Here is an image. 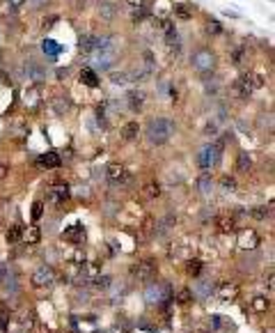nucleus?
Instances as JSON below:
<instances>
[{
	"label": "nucleus",
	"instance_id": "nucleus-15",
	"mask_svg": "<svg viewBox=\"0 0 275 333\" xmlns=\"http://www.w3.org/2000/svg\"><path fill=\"white\" fill-rule=\"evenodd\" d=\"M126 99H128V108H131L133 113H138L142 106H145L147 94L142 92V90H133V92H128V94H126Z\"/></svg>",
	"mask_w": 275,
	"mask_h": 333
},
{
	"label": "nucleus",
	"instance_id": "nucleus-23",
	"mask_svg": "<svg viewBox=\"0 0 275 333\" xmlns=\"http://www.w3.org/2000/svg\"><path fill=\"white\" fill-rule=\"evenodd\" d=\"M250 168H252V159L248 157L245 152H241L236 159V170L238 172H250Z\"/></svg>",
	"mask_w": 275,
	"mask_h": 333
},
{
	"label": "nucleus",
	"instance_id": "nucleus-12",
	"mask_svg": "<svg viewBox=\"0 0 275 333\" xmlns=\"http://www.w3.org/2000/svg\"><path fill=\"white\" fill-rule=\"evenodd\" d=\"M48 198L53 200V202L62 204L64 200H69V184H67V182H58V184L53 186V191H50Z\"/></svg>",
	"mask_w": 275,
	"mask_h": 333
},
{
	"label": "nucleus",
	"instance_id": "nucleus-38",
	"mask_svg": "<svg viewBox=\"0 0 275 333\" xmlns=\"http://www.w3.org/2000/svg\"><path fill=\"white\" fill-rule=\"evenodd\" d=\"M7 172H9L7 163H3V161H0V180H5V177H7Z\"/></svg>",
	"mask_w": 275,
	"mask_h": 333
},
{
	"label": "nucleus",
	"instance_id": "nucleus-4",
	"mask_svg": "<svg viewBox=\"0 0 275 333\" xmlns=\"http://www.w3.org/2000/svg\"><path fill=\"white\" fill-rule=\"evenodd\" d=\"M145 296H147V303H149V305H160L163 301H170V299H172L168 283H158V280L147 283Z\"/></svg>",
	"mask_w": 275,
	"mask_h": 333
},
{
	"label": "nucleus",
	"instance_id": "nucleus-21",
	"mask_svg": "<svg viewBox=\"0 0 275 333\" xmlns=\"http://www.w3.org/2000/svg\"><path fill=\"white\" fill-rule=\"evenodd\" d=\"M197 189H200V193H211V189H213V180H211L209 172H202L200 180H197Z\"/></svg>",
	"mask_w": 275,
	"mask_h": 333
},
{
	"label": "nucleus",
	"instance_id": "nucleus-32",
	"mask_svg": "<svg viewBox=\"0 0 275 333\" xmlns=\"http://www.w3.org/2000/svg\"><path fill=\"white\" fill-rule=\"evenodd\" d=\"M243 60H245V48H234L232 62H234V65H243Z\"/></svg>",
	"mask_w": 275,
	"mask_h": 333
},
{
	"label": "nucleus",
	"instance_id": "nucleus-2",
	"mask_svg": "<svg viewBox=\"0 0 275 333\" xmlns=\"http://www.w3.org/2000/svg\"><path fill=\"white\" fill-rule=\"evenodd\" d=\"M220 159H223V145L209 143L197 152V166H200L202 172H211L213 168L220 166Z\"/></svg>",
	"mask_w": 275,
	"mask_h": 333
},
{
	"label": "nucleus",
	"instance_id": "nucleus-39",
	"mask_svg": "<svg viewBox=\"0 0 275 333\" xmlns=\"http://www.w3.org/2000/svg\"><path fill=\"white\" fill-rule=\"evenodd\" d=\"M128 7H133V10H140V7H142V0H128Z\"/></svg>",
	"mask_w": 275,
	"mask_h": 333
},
{
	"label": "nucleus",
	"instance_id": "nucleus-26",
	"mask_svg": "<svg viewBox=\"0 0 275 333\" xmlns=\"http://www.w3.org/2000/svg\"><path fill=\"white\" fill-rule=\"evenodd\" d=\"M113 60H115V58H113V51H103L99 58H96V65H99L101 69H108V67L113 65Z\"/></svg>",
	"mask_w": 275,
	"mask_h": 333
},
{
	"label": "nucleus",
	"instance_id": "nucleus-29",
	"mask_svg": "<svg viewBox=\"0 0 275 333\" xmlns=\"http://www.w3.org/2000/svg\"><path fill=\"white\" fill-rule=\"evenodd\" d=\"M177 301L181 305H188L193 301V292L188 290V287H183V290H179V294H177Z\"/></svg>",
	"mask_w": 275,
	"mask_h": 333
},
{
	"label": "nucleus",
	"instance_id": "nucleus-20",
	"mask_svg": "<svg viewBox=\"0 0 275 333\" xmlns=\"http://www.w3.org/2000/svg\"><path fill=\"white\" fill-rule=\"evenodd\" d=\"M80 83L90 85V88H96V85H99V79H96L94 69H90V67H85V69L80 71Z\"/></svg>",
	"mask_w": 275,
	"mask_h": 333
},
{
	"label": "nucleus",
	"instance_id": "nucleus-28",
	"mask_svg": "<svg viewBox=\"0 0 275 333\" xmlns=\"http://www.w3.org/2000/svg\"><path fill=\"white\" fill-rule=\"evenodd\" d=\"M21 235H23L21 227H16V225L9 227V230H7V241H9V244H18V241H21Z\"/></svg>",
	"mask_w": 275,
	"mask_h": 333
},
{
	"label": "nucleus",
	"instance_id": "nucleus-7",
	"mask_svg": "<svg viewBox=\"0 0 275 333\" xmlns=\"http://www.w3.org/2000/svg\"><path fill=\"white\" fill-rule=\"evenodd\" d=\"M238 294H241V287L236 285V283H229V280H225V283H220L218 287H215V299L218 301H234V299H238Z\"/></svg>",
	"mask_w": 275,
	"mask_h": 333
},
{
	"label": "nucleus",
	"instance_id": "nucleus-37",
	"mask_svg": "<svg viewBox=\"0 0 275 333\" xmlns=\"http://www.w3.org/2000/svg\"><path fill=\"white\" fill-rule=\"evenodd\" d=\"M55 21H58V16H48V19H44V23L41 25H44V30H48L50 25H55Z\"/></svg>",
	"mask_w": 275,
	"mask_h": 333
},
{
	"label": "nucleus",
	"instance_id": "nucleus-35",
	"mask_svg": "<svg viewBox=\"0 0 275 333\" xmlns=\"http://www.w3.org/2000/svg\"><path fill=\"white\" fill-rule=\"evenodd\" d=\"M206 33H211V35H220V33H223V28H220L218 21H209V23H206Z\"/></svg>",
	"mask_w": 275,
	"mask_h": 333
},
{
	"label": "nucleus",
	"instance_id": "nucleus-5",
	"mask_svg": "<svg viewBox=\"0 0 275 333\" xmlns=\"http://www.w3.org/2000/svg\"><path fill=\"white\" fill-rule=\"evenodd\" d=\"M190 65H193V69L200 71V74H209V71L215 67V56H213V51H209V48H200V51L193 56Z\"/></svg>",
	"mask_w": 275,
	"mask_h": 333
},
{
	"label": "nucleus",
	"instance_id": "nucleus-18",
	"mask_svg": "<svg viewBox=\"0 0 275 333\" xmlns=\"http://www.w3.org/2000/svg\"><path fill=\"white\" fill-rule=\"evenodd\" d=\"M241 79L248 83V88L255 92V90H261L264 88V79H261L259 74H255V71H248V74H241Z\"/></svg>",
	"mask_w": 275,
	"mask_h": 333
},
{
	"label": "nucleus",
	"instance_id": "nucleus-10",
	"mask_svg": "<svg viewBox=\"0 0 275 333\" xmlns=\"http://www.w3.org/2000/svg\"><path fill=\"white\" fill-rule=\"evenodd\" d=\"M215 227H218V232H223V235L236 232V227H238V218L234 216V214H220V216L215 218Z\"/></svg>",
	"mask_w": 275,
	"mask_h": 333
},
{
	"label": "nucleus",
	"instance_id": "nucleus-27",
	"mask_svg": "<svg viewBox=\"0 0 275 333\" xmlns=\"http://www.w3.org/2000/svg\"><path fill=\"white\" fill-rule=\"evenodd\" d=\"M92 283H94L96 290H108V287L113 285V278L110 276H94V280Z\"/></svg>",
	"mask_w": 275,
	"mask_h": 333
},
{
	"label": "nucleus",
	"instance_id": "nucleus-16",
	"mask_svg": "<svg viewBox=\"0 0 275 333\" xmlns=\"http://www.w3.org/2000/svg\"><path fill=\"white\" fill-rule=\"evenodd\" d=\"M138 134H140V124H138V122H126V124L122 126V131H119L122 140H126V143L135 140V138H138Z\"/></svg>",
	"mask_w": 275,
	"mask_h": 333
},
{
	"label": "nucleus",
	"instance_id": "nucleus-34",
	"mask_svg": "<svg viewBox=\"0 0 275 333\" xmlns=\"http://www.w3.org/2000/svg\"><path fill=\"white\" fill-rule=\"evenodd\" d=\"M94 48V37H82L80 39V51H92Z\"/></svg>",
	"mask_w": 275,
	"mask_h": 333
},
{
	"label": "nucleus",
	"instance_id": "nucleus-11",
	"mask_svg": "<svg viewBox=\"0 0 275 333\" xmlns=\"http://www.w3.org/2000/svg\"><path fill=\"white\" fill-rule=\"evenodd\" d=\"M58 166H60V157L55 152H46L37 159V168H39V170H53V168H58Z\"/></svg>",
	"mask_w": 275,
	"mask_h": 333
},
{
	"label": "nucleus",
	"instance_id": "nucleus-25",
	"mask_svg": "<svg viewBox=\"0 0 275 333\" xmlns=\"http://www.w3.org/2000/svg\"><path fill=\"white\" fill-rule=\"evenodd\" d=\"M186 271L190 273L193 278H197V276H200V271H202V262L197 258H190V260H188V264H186Z\"/></svg>",
	"mask_w": 275,
	"mask_h": 333
},
{
	"label": "nucleus",
	"instance_id": "nucleus-17",
	"mask_svg": "<svg viewBox=\"0 0 275 333\" xmlns=\"http://www.w3.org/2000/svg\"><path fill=\"white\" fill-rule=\"evenodd\" d=\"M62 239L71 241V244H80L85 239V232H82V225H71L69 230L62 232Z\"/></svg>",
	"mask_w": 275,
	"mask_h": 333
},
{
	"label": "nucleus",
	"instance_id": "nucleus-36",
	"mask_svg": "<svg viewBox=\"0 0 275 333\" xmlns=\"http://www.w3.org/2000/svg\"><path fill=\"white\" fill-rule=\"evenodd\" d=\"M110 81H113V83L124 85V83H128V76L126 74H117V71H115V74H110Z\"/></svg>",
	"mask_w": 275,
	"mask_h": 333
},
{
	"label": "nucleus",
	"instance_id": "nucleus-42",
	"mask_svg": "<svg viewBox=\"0 0 275 333\" xmlns=\"http://www.w3.org/2000/svg\"><path fill=\"white\" fill-rule=\"evenodd\" d=\"M18 333H28V331H18Z\"/></svg>",
	"mask_w": 275,
	"mask_h": 333
},
{
	"label": "nucleus",
	"instance_id": "nucleus-6",
	"mask_svg": "<svg viewBox=\"0 0 275 333\" xmlns=\"http://www.w3.org/2000/svg\"><path fill=\"white\" fill-rule=\"evenodd\" d=\"M30 280H32V285H35V287H50L55 283L53 267H48V264H41V267H37L35 271H32Z\"/></svg>",
	"mask_w": 275,
	"mask_h": 333
},
{
	"label": "nucleus",
	"instance_id": "nucleus-30",
	"mask_svg": "<svg viewBox=\"0 0 275 333\" xmlns=\"http://www.w3.org/2000/svg\"><path fill=\"white\" fill-rule=\"evenodd\" d=\"M174 16H177V19H179V21H188V19H190V16H193V12H190V10H188V7H183V5H179V7H177V10H174Z\"/></svg>",
	"mask_w": 275,
	"mask_h": 333
},
{
	"label": "nucleus",
	"instance_id": "nucleus-24",
	"mask_svg": "<svg viewBox=\"0 0 275 333\" xmlns=\"http://www.w3.org/2000/svg\"><path fill=\"white\" fill-rule=\"evenodd\" d=\"M273 202H268V207H257V209H250V216L257 218V221H266V216H270V212H273V207H270Z\"/></svg>",
	"mask_w": 275,
	"mask_h": 333
},
{
	"label": "nucleus",
	"instance_id": "nucleus-14",
	"mask_svg": "<svg viewBox=\"0 0 275 333\" xmlns=\"http://www.w3.org/2000/svg\"><path fill=\"white\" fill-rule=\"evenodd\" d=\"M21 241H23V244H28V246H37L41 241V230L37 225L25 227V230H23V235H21Z\"/></svg>",
	"mask_w": 275,
	"mask_h": 333
},
{
	"label": "nucleus",
	"instance_id": "nucleus-13",
	"mask_svg": "<svg viewBox=\"0 0 275 333\" xmlns=\"http://www.w3.org/2000/svg\"><path fill=\"white\" fill-rule=\"evenodd\" d=\"M229 92H232V97H236V99H248V97H250V94H252V90L248 88V83L241 79V76H238V79L232 83V88H229Z\"/></svg>",
	"mask_w": 275,
	"mask_h": 333
},
{
	"label": "nucleus",
	"instance_id": "nucleus-41",
	"mask_svg": "<svg viewBox=\"0 0 275 333\" xmlns=\"http://www.w3.org/2000/svg\"><path fill=\"white\" fill-rule=\"evenodd\" d=\"M266 333H273V331H270V328H268V331H266Z\"/></svg>",
	"mask_w": 275,
	"mask_h": 333
},
{
	"label": "nucleus",
	"instance_id": "nucleus-9",
	"mask_svg": "<svg viewBox=\"0 0 275 333\" xmlns=\"http://www.w3.org/2000/svg\"><path fill=\"white\" fill-rule=\"evenodd\" d=\"M259 246V235H257V230H252V227H245V230H241V235H238V248L243 250H252Z\"/></svg>",
	"mask_w": 275,
	"mask_h": 333
},
{
	"label": "nucleus",
	"instance_id": "nucleus-22",
	"mask_svg": "<svg viewBox=\"0 0 275 333\" xmlns=\"http://www.w3.org/2000/svg\"><path fill=\"white\" fill-rule=\"evenodd\" d=\"M268 308H270L268 296H255V299H252V310H255V313H266Z\"/></svg>",
	"mask_w": 275,
	"mask_h": 333
},
{
	"label": "nucleus",
	"instance_id": "nucleus-1",
	"mask_svg": "<svg viewBox=\"0 0 275 333\" xmlns=\"http://www.w3.org/2000/svg\"><path fill=\"white\" fill-rule=\"evenodd\" d=\"M145 134H147V140H149L151 145L160 147V145H165L174 136V122L168 120V117H151V120L147 122Z\"/></svg>",
	"mask_w": 275,
	"mask_h": 333
},
{
	"label": "nucleus",
	"instance_id": "nucleus-40",
	"mask_svg": "<svg viewBox=\"0 0 275 333\" xmlns=\"http://www.w3.org/2000/svg\"><path fill=\"white\" fill-rule=\"evenodd\" d=\"M266 285H268V290H273V271H268V276H266Z\"/></svg>",
	"mask_w": 275,
	"mask_h": 333
},
{
	"label": "nucleus",
	"instance_id": "nucleus-19",
	"mask_svg": "<svg viewBox=\"0 0 275 333\" xmlns=\"http://www.w3.org/2000/svg\"><path fill=\"white\" fill-rule=\"evenodd\" d=\"M160 184L158 182H147V184H142V195H145L147 200H156L160 195Z\"/></svg>",
	"mask_w": 275,
	"mask_h": 333
},
{
	"label": "nucleus",
	"instance_id": "nucleus-3",
	"mask_svg": "<svg viewBox=\"0 0 275 333\" xmlns=\"http://www.w3.org/2000/svg\"><path fill=\"white\" fill-rule=\"evenodd\" d=\"M131 273H133V278L135 280H140V283H151V280H156V273H158V262H156L154 258H145V260H140L138 264H133V269H131Z\"/></svg>",
	"mask_w": 275,
	"mask_h": 333
},
{
	"label": "nucleus",
	"instance_id": "nucleus-8",
	"mask_svg": "<svg viewBox=\"0 0 275 333\" xmlns=\"http://www.w3.org/2000/svg\"><path fill=\"white\" fill-rule=\"evenodd\" d=\"M105 175H108V182L110 184H126L128 182V170L122 166V163H110L105 168Z\"/></svg>",
	"mask_w": 275,
	"mask_h": 333
},
{
	"label": "nucleus",
	"instance_id": "nucleus-31",
	"mask_svg": "<svg viewBox=\"0 0 275 333\" xmlns=\"http://www.w3.org/2000/svg\"><path fill=\"white\" fill-rule=\"evenodd\" d=\"M41 214H44V202H41V200H37L35 204H32V221H39L41 218Z\"/></svg>",
	"mask_w": 275,
	"mask_h": 333
},
{
	"label": "nucleus",
	"instance_id": "nucleus-33",
	"mask_svg": "<svg viewBox=\"0 0 275 333\" xmlns=\"http://www.w3.org/2000/svg\"><path fill=\"white\" fill-rule=\"evenodd\" d=\"M220 184H223L225 191H236V180H234V177H223Z\"/></svg>",
	"mask_w": 275,
	"mask_h": 333
}]
</instances>
